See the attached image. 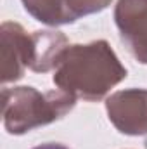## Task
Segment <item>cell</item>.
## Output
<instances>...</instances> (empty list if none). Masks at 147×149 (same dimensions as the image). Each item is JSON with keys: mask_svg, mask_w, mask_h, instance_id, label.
Listing matches in <instances>:
<instances>
[{"mask_svg": "<svg viewBox=\"0 0 147 149\" xmlns=\"http://www.w3.org/2000/svg\"><path fill=\"white\" fill-rule=\"evenodd\" d=\"M125 78L126 68L111 45L106 40H95L69 45L54 70L52 81L74 99L97 102Z\"/></svg>", "mask_w": 147, "mask_h": 149, "instance_id": "6da1fadb", "label": "cell"}, {"mask_svg": "<svg viewBox=\"0 0 147 149\" xmlns=\"http://www.w3.org/2000/svg\"><path fill=\"white\" fill-rule=\"evenodd\" d=\"M74 104L76 99L61 88L42 94L35 87H3V128L10 135H23L64 118L69 111H73Z\"/></svg>", "mask_w": 147, "mask_h": 149, "instance_id": "7a4b0ae2", "label": "cell"}, {"mask_svg": "<svg viewBox=\"0 0 147 149\" xmlns=\"http://www.w3.org/2000/svg\"><path fill=\"white\" fill-rule=\"evenodd\" d=\"M109 121L125 135H147V90L126 88L106 99Z\"/></svg>", "mask_w": 147, "mask_h": 149, "instance_id": "3957f363", "label": "cell"}, {"mask_svg": "<svg viewBox=\"0 0 147 149\" xmlns=\"http://www.w3.org/2000/svg\"><path fill=\"white\" fill-rule=\"evenodd\" d=\"M114 23L132 57L147 64V0H118Z\"/></svg>", "mask_w": 147, "mask_h": 149, "instance_id": "277c9868", "label": "cell"}, {"mask_svg": "<svg viewBox=\"0 0 147 149\" xmlns=\"http://www.w3.org/2000/svg\"><path fill=\"white\" fill-rule=\"evenodd\" d=\"M2 38V83L17 81L30 70L33 56V38L21 24L5 21L0 28Z\"/></svg>", "mask_w": 147, "mask_h": 149, "instance_id": "5b68a950", "label": "cell"}, {"mask_svg": "<svg viewBox=\"0 0 147 149\" xmlns=\"http://www.w3.org/2000/svg\"><path fill=\"white\" fill-rule=\"evenodd\" d=\"M33 56L30 70L35 73H47L57 68L64 50L69 47V42L62 31L43 30L33 31Z\"/></svg>", "mask_w": 147, "mask_h": 149, "instance_id": "8992f818", "label": "cell"}, {"mask_svg": "<svg viewBox=\"0 0 147 149\" xmlns=\"http://www.w3.org/2000/svg\"><path fill=\"white\" fill-rule=\"evenodd\" d=\"M21 2L30 16H33L37 21L47 26H62L74 23L64 0H21Z\"/></svg>", "mask_w": 147, "mask_h": 149, "instance_id": "52a82bcc", "label": "cell"}, {"mask_svg": "<svg viewBox=\"0 0 147 149\" xmlns=\"http://www.w3.org/2000/svg\"><path fill=\"white\" fill-rule=\"evenodd\" d=\"M111 2L112 0H64L74 21H78L83 16H90V14H97L104 10L106 7L111 5Z\"/></svg>", "mask_w": 147, "mask_h": 149, "instance_id": "ba28073f", "label": "cell"}, {"mask_svg": "<svg viewBox=\"0 0 147 149\" xmlns=\"http://www.w3.org/2000/svg\"><path fill=\"white\" fill-rule=\"evenodd\" d=\"M33 149H69V148H66L64 144H59V142H43V144H40Z\"/></svg>", "mask_w": 147, "mask_h": 149, "instance_id": "9c48e42d", "label": "cell"}]
</instances>
